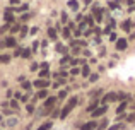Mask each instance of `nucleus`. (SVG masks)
I'll list each match as a JSON object with an SVG mask.
<instances>
[{
    "label": "nucleus",
    "mask_w": 135,
    "mask_h": 130,
    "mask_svg": "<svg viewBox=\"0 0 135 130\" xmlns=\"http://www.w3.org/2000/svg\"><path fill=\"white\" fill-rule=\"evenodd\" d=\"M109 101H111V103H113V101H118V94H115V93H108L106 96L103 98V103H104V104L109 103Z\"/></svg>",
    "instance_id": "1"
},
{
    "label": "nucleus",
    "mask_w": 135,
    "mask_h": 130,
    "mask_svg": "<svg viewBox=\"0 0 135 130\" xmlns=\"http://www.w3.org/2000/svg\"><path fill=\"white\" fill-rule=\"evenodd\" d=\"M106 111H108V108H106V106H99L98 110H94V111H92V118H98V116H103V115H104Z\"/></svg>",
    "instance_id": "2"
},
{
    "label": "nucleus",
    "mask_w": 135,
    "mask_h": 130,
    "mask_svg": "<svg viewBox=\"0 0 135 130\" xmlns=\"http://www.w3.org/2000/svg\"><path fill=\"white\" fill-rule=\"evenodd\" d=\"M34 86H36L38 89H46V87H48V81H45V79H38V81L34 82Z\"/></svg>",
    "instance_id": "3"
},
{
    "label": "nucleus",
    "mask_w": 135,
    "mask_h": 130,
    "mask_svg": "<svg viewBox=\"0 0 135 130\" xmlns=\"http://www.w3.org/2000/svg\"><path fill=\"white\" fill-rule=\"evenodd\" d=\"M94 129H98V123L96 122H87V123H84L80 127V130H94Z\"/></svg>",
    "instance_id": "4"
},
{
    "label": "nucleus",
    "mask_w": 135,
    "mask_h": 130,
    "mask_svg": "<svg viewBox=\"0 0 135 130\" xmlns=\"http://www.w3.org/2000/svg\"><path fill=\"white\" fill-rule=\"evenodd\" d=\"M72 110H74L72 106H68V104H65V106H63V110L60 111V118H67V115L70 113V111H72Z\"/></svg>",
    "instance_id": "5"
},
{
    "label": "nucleus",
    "mask_w": 135,
    "mask_h": 130,
    "mask_svg": "<svg viewBox=\"0 0 135 130\" xmlns=\"http://www.w3.org/2000/svg\"><path fill=\"white\" fill-rule=\"evenodd\" d=\"M127 46H128L127 39H118V41H116V48H118V50H125Z\"/></svg>",
    "instance_id": "6"
},
{
    "label": "nucleus",
    "mask_w": 135,
    "mask_h": 130,
    "mask_svg": "<svg viewBox=\"0 0 135 130\" xmlns=\"http://www.w3.org/2000/svg\"><path fill=\"white\" fill-rule=\"evenodd\" d=\"M80 74H82L84 77H89V75H91V68H89V65H84V67L80 68Z\"/></svg>",
    "instance_id": "7"
},
{
    "label": "nucleus",
    "mask_w": 135,
    "mask_h": 130,
    "mask_svg": "<svg viewBox=\"0 0 135 130\" xmlns=\"http://www.w3.org/2000/svg\"><path fill=\"white\" fill-rule=\"evenodd\" d=\"M68 7H70L72 10H77V9H79V3H77V0H70V2H68Z\"/></svg>",
    "instance_id": "8"
},
{
    "label": "nucleus",
    "mask_w": 135,
    "mask_h": 130,
    "mask_svg": "<svg viewBox=\"0 0 135 130\" xmlns=\"http://www.w3.org/2000/svg\"><path fill=\"white\" fill-rule=\"evenodd\" d=\"M5 45H7V46L15 48V39H14V38H7V39H5Z\"/></svg>",
    "instance_id": "9"
},
{
    "label": "nucleus",
    "mask_w": 135,
    "mask_h": 130,
    "mask_svg": "<svg viewBox=\"0 0 135 130\" xmlns=\"http://www.w3.org/2000/svg\"><path fill=\"white\" fill-rule=\"evenodd\" d=\"M36 98H38V99H45V98H48V94H46V89H41V91L36 94Z\"/></svg>",
    "instance_id": "10"
},
{
    "label": "nucleus",
    "mask_w": 135,
    "mask_h": 130,
    "mask_svg": "<svg viewBox=\"0 0 135 130\" xmlns=\"http://www.w3.org/2000/svg\"><path fill=\"white\" fill-rule=\"evenodd\" d=\"M48 36H50L51 39H57V31H55V28H50V29H48Z\"/></svg>",
    "instance_id": "11"
},
{
    "label": "nucleus",
    "mask_w": 135,
    "mask_h": 130,
    "mask_svg": "<svg viewBox=\"0 0 135 130\" xmlns=\"http://www.w3.org/2000/svg\"><path fill=\"white\" fill-rule=\"evenodd\" d=\"M121 129H125V123H116V125L109 127L108 130H121Z\"/></svg>",
    "instance_id": "12"
},
{
    "label": "nucleus",
    "mask_w": 135,
    "mask_h": 130,
    "mask_svg": "<svg viewBox=\"0 0 135 130\" xmlns=\"http://www.w3.org/2000/svg\"><path fill=\"white\" fill-rule=\"evenodd\" d=\"M5 21H7V22H14V21H15V17H14L10 12H7V14H5Z\"/></svg>",
    "instance_id": "13"
},
{
    "label": "nucleus",
    "mask_w": 135,
    "mask_h": 130,
    "mask_svg": "<svg viewBox=\"0 0 135 130\" xmlns=\"http://www.w3.org/2000/svg\"><path fill=\"white\" fill-rule=\"evenodd\" d=\"M0 62H2V64H9V62H10V55H2V57H0Z\"/></svg>",
    "instance_id": "14"
},
{
    "label": "nucleus",
    "mask_w": 135,
    "mask_h": 130,
    "mask_svg": "<svg viewBox=\"0 0 135 130\" xmlns=\"http://www.w3.org/2000/svg\"><path fill=\"white\" fill-rule=\"evenodd\" d=\"M121 28H123V29H125V31H128V29H130V28H132V22H130V21H125V22H123V24H121Z\"/></svg>",
    "instance_id": "15"
},
{
    "label": "nucleus",
    "mask_w": 135,
    "mask_h": 130,
    "mask_svg": "<svg viewBox=\"0 0 135 130\" xmlns=\"http://www.w3.org/2000/svg\"><path fill=\"white\" fill-rule=\"evenodd\" d=\"M125 108H127V101H125V103H121V104H120V106H118V110H116V111H118V115H121V113H123V110H125Z\"/></svg>",
    "instance_id": "16"
},
{
    "label": "nucleus",
    "mask_w": 135,
    "mask_h": 130,
    "mask_svg": "<svg viewBox=\"0 0 135 130\" xmlns=\"http://www.w3.org/2000/svg\"><path fill=\"white\" fill-rule=\"evenodd\" d=\"M104 129H108V122H106V120H103L101 123L98 125V130H104Z\"/></svg>",
    "instance_id": "17"
},
{
    "label": "nucleus",
    "mask_w": 135,
    "mask_h": 130,
    "mask_svg": "<svg viewBox=\"0 0 135 130\" xmlns=\"http://www.w3.org/2000/svg\"><path fill=\"white\" fill-rule=\"evenodd\" d=\"M48 75H50V74H48V70H41V72H39V79H45V81H46V77H48Z\"/></svg>",
    "instance_id": "18"
},
{
    "label": "nucleus",
    "mask_w": 135,
    "mask_h": 130,
    "mask_svg": "<svg viewBox=\"0 0 135 130\" xmlns=\"http://www.w3.org/2000/svg\"><path fill=\"white\" fill-rule=\"evenodd\" d=\"M31 57V50H22V58H29Z\"/></svg>",
    "instance_id": "19"
},
{
    "label": "nucleus",
    "mask_w": 135,
    "mask_h": 130,
    "mask_svg": "<svg viewBox=\"0 0 135 130\" xmlns=\"http://www.w3.org/2000/svg\"><path fill=\"white\" fill-rule=\"evenodd\" d=\"M31 84H33V82H29V81H24V82H22V89H31Z\"/></svg>",
    "instance_id": "20"
},
{
    "label": "nucleus",
    "mask_w": 135,
    "mask_h": 130,
    "mask_svg": "<svg viewBox=\"0 0 135 130\" xmlns=\"http://www.w3.org/2000/svg\"><path fill=\"white\" fill-rule=\"evenodd\" d=\"M62 34H63V38H70V28H65L62 31Z\"/></svg>",
    "instance_id": "21"
},
{
    "label": "nucleus",
    "mask_w": 135,
    "mask_h": 130,
    "mask_svg": "<svg viewBox=\"0 0 135 130\" xmlns=\"http://www.w3.org/2000/svg\"><path fill=\"white\" fill-rule=\"evenodd\" d=\"M50 129H51V123L48 122V123H45L43 127H39V129H38V130H50Z\"/></svg>",
    "instance_id": "22"
},
{
    "label": "nucleus",
    "mask_w": 135,
    "mask_h": 130,
    "mask_svg": "<svg viewBox=\"0 0 135 130\" xmlns=\"http://www.w3.org/2000/svg\"><path fill=\"white\" fill-rule=\"evenodd\" d=\"M98 79H99V75H98V74H92V75L89 77V81H91V82H96Z\"/></svg>",
    "instance_id": "23"
},
{
    "label": "nucleus",
    "mask_w": 135,
    "mask_h": 130,
    "mask_svg": "<svg viewBox=\"0 0 135 130\" xmlns=\"http://www.w3.org/2000/svg\"><path fill=\"white\" fill-rule=\"evenodd\" d=\"M60 111H62V110H58V108H57V110H53V113H51V116H53V118H57V116H60Z\"/></svg>",
    "instance_id": "24"
},
{
    "label": "nucleus",
    "mask_w": 135,
    "mask_h": 130,
    "mask_svg": "<svg viewBox=\"0 0 135 130\" xmlns=\"http://www.w3.org/2000/svg\"><path fill=\"white\" fill-rule=\"evenodd\" d=\"M127 94H123V93H118V101H123V99H127Z\"/></svg>",
    "instance_id": "25"
},
{
    "label": "nucleus",
    "mask_w": 135,
    "mask_h": 130,
    "mask_svg": "<svg viewBox=\"0 0 135 130\" xmlns=\"http://www.w3.org/2000/svg\"><path fill=\"white\" fill-rule=\"evenodd\" d=\"M14 57H22V50H21V48H17V50L14 51Z\"/></svg>",
    "instance_id": "26"
},
{
    "label": "nucleus",
    "mask_w": 135,
    "mask_h": 130,
    "mask_svg": "<svg viewBox=\"0 0 135 130\" xmlns=\"http://www.w3.org/2000/svg\"><path fill=\"white\" fill-rule=\"evenodd\" d=\"M19 29H21V28H19V24H14V26L10 28V31H12V32H17Z\"/></svg>",
    "instance_id": "27"
},
{
    "label": "nucleus",
    "mask_w": 135,
    "mask_h": 130,
    "mask_svg": "<svg viewBox=\"0 0 135 130\" xmlns=\"http://www.w3.org/2000/svg\"><path fill=\"white\" fill-rule=\"evenodd\" d=\"M33 110H34L33 104H28V106H26V111H28V113H33Z\"/></svg>",
    "instance_id": "28"
},
{
    "label": "nucleus",
    "mask_w": 135,
    "mask_h": 130,
    "mask_svg": "<svg viewBox=\"0 0 135 130\" xmlns=\"http://www.w3.org/2000/svg\"><path fill=\"white\" fill-rule=\"evenodd\" d=\"M127 122H135V113H134V115H128V116H127Z\"/></svg>",
    "instance_id": "29"
},
{
    "label": "nucleus",
    "mask_w": 135,
    "mask_h": 130,
    "mask_svg": "<svg viewBox=\"0 0 135 130\" xmlns=\"http://www.w3.org/2000/svg\"><path fill=\"white\" fill-rule=\"evenodd\" d=\"M65 96H67V91H60V94H58V98H60V99H63Z\"/></svg>",
    "instance_id": "30"
},
{
    "label": "nucleus",
    "mask_w": 135,
    "mask_h": 130,
    "mask_svg": "<svg viewBox=\"0 0 135 130\" xmlns=\"http://www.w3.org/2000/svg\"><path fill=\"white\" fill-rule=\"evenodd\" d=\"M109 39H111V41H118V39H116V34H115V32H111V34H109Z\"/></svg>",
    "instance_id": "31"
},
{
    "label": "nucleus",
    "mask_w": 135,
    "mask_h": 130,
    "mask_svg": "<svg viewBox=\"0 0 135 130\" xmlns=\"http://www.w3.org/2000/svg\"><path fill=\"white\" fill-rule=\"evenodd\" d=\"M79 72H80V70H79V68H72V70H70V74H72V75H77V74H79Z\"/></svg>",
    "instance_id": "32"
},
{
    "label": "nucleus",
    "mask_w": 135,
    "mask_h": 130,
    "mask_svg": "<svg viewBox=\"0 0 135 130\" xmlns=\"http://www.w3.org/2000/svg\"><path fill=\"white\" fill-rule=\"evenodd\" d=\"M10 104H12V108H14V110H17V108H19V104H17V101H10Z\"/></svg>",
    "instance_id": "33"
},
{
    "label": "nucleus",
    "mask_w": 135,
    "mask_h": 130,
    "mask_svg": "<svg viewBox=\"0 0 135 130\" xmlns=\"http://www.w3.org/2000/svg\"><path fill=\"white\" fill-rule=\"evenodd\" d=\"M109 7H111V9H118V3H116V2H113V3L109 2Z\"/></svg>",
    "instance_id": "34"
},
{
    "label": "nucleus",
    "mask_w": 135,
    "mask_h": 130,
    "mask_svg": "<svg viewBox=\"0 0 135 130\" xmlns=\"http://www.w3.org/2000/svg\"><path fill=\"white\" fill-rule=\"evenodd\" d=\"M29 17H31V16H29V14H22V17H21V19H22V21H28V19H29Z\"/></svg>",
    "instance_id": "35"
},
{
    "label": "nucleus",
    "mask_w": 135,
    "mask_h": 130,
    "mask_svg": "<svg viewBox=\"0 0 135 130\" xmlns=\"http://www.w3.org/2000/svg\"><path fill=\"white\" fill-rule=\"evenodd\" d=\"M86 22H87L89 26H92V17H86Z\"/></svg>",
    "instance_id": "36"
},
{
    "label": "nucleus",
    "mask_w": 135,
    "mask_h": 130,
    "mask_svg": "<svg viewBox=\"0 0 135 130\" xmlns=\"http://www.w3.org/2000/svg\"><path fill=\"white\" fill-rule=\"evenodd\" d=\"M77 45H80V46H87V43H86L84 39H80V41H77Z\"/></svg>",
    "instance_id": "37"
},
{
    "label": "nucleus",
    "mask_w": 135,
    "mask_h": 130,
    "mask_svg": "<svg viewBox=\"0 0 135 130\" xmlns=\"http://www.w3.org/2000/svg\"><path fill=\"white\" fill-rule=\"evenodd\" d=\"M57 50H58V51H62V53H65V51H67V50H65V48H63V46H60V45H58V46H57Z\"/></svg>",
    "instance_id": "38"
},
{
    "label": "nucleus",
    "mask_w": 135,
    "mask_h": 130,
    "mask_svg": "<svg viewBox=\"0 0 135 130\" xmlns=\"http://www.w3.org/2000/svg\"><path fill=\"white\" fill-rule=\"evenodd\" d=\"M68 19H67V14H65V12H63V14H62V22H67Z\"/></svg>",
    "instance_id": "39"
},
{
    "label": "nucleus",
    "mask_w": 135,
    "mask_h": 130,
    "mask_svg": "<svg viewBox=\"0 0 135 130\" xmlns=\"http://www.w3.org/2000/svg\"><path fill=\"white\" fill-rule=\"evenodd\" d=\"M26 32H28V28H21V34L22 36H26Z\"/></svg>",
    "instance_id": "40"
},
{
    "label": "nucleus",
    "mask_w": 135,
    "mask_h": 130,
    "mask_svg": "<svg viewBox=\"0 0 135 130\" xmlns=\"http://www.w3.org/2000/svg\"><path fill=\"white\" fill-rule=\"evenodd\" d=\"M15 123H17V120H14V118H12V120H9V125H10V127H12V125H15Z\"/></svg>",
    "instance_id": "41"
},
{
    "label": "nucleus",
    "mask_w": 135,
    "mask_h": 130,
    "mask_svg": "<svg viewBox=\"0 0 135 130\" xmlns=\"http://www.w3.org/2000/svg\"><path fill=\"white\" fill-rule=\"evenodd\" d=\"M68 60H70V58H68V57H63V58H62V64H67Z\"/></svg>",
    "instance_id": "42"
},
{
    "label": "nucleus",
    "mask_w": 135,
    "mask_h": 130,
    "mask_svg": "<svg viewBox=\"0 0 135 130\" xmlns=\"http://www.w3.org/2000/svg\"><path fill=\"white\" fill-rule=\"evenodd\" d=\"M74 34L75 36H80V29H74Z\"/></svg>",
    "instance_id": "43"
},
{
    "label": "nucleus",
    "mask_w": 135,
    "mask_h": 130,
    "mask_svg": "<svg viewBox=\"0 0 135 130\" xmlns=\"http://www.w3.org/2000/svg\"><path fill=\"white\" fill-rule=\"evenodd\" d=\"M28 98H29V96H21V101H22V103H26V101H28Z\"/></svg>",
    "instance_id": "44"
},
{
    "label": "nucleus",
    "mask_w": 135,
    "mask_h": 130,
    "mask_svg": "<svg viewBox=\"0 0 135 130\" xmlns=\"http://www.w3.org/2000/svg\"><path fill=\"white\" fill-rule=\"evenodd\" d=\"M17 2H19V0H10V3H12V5H15Z\"/></svg>",
    "instance_id": "45"
},
{
    "label": "nucleus",
    "mask_w": 135,
    "mask_h": 130,
    "mask_svg": "<svg viewBox=\"0 0 135 130\" xmlns=\"http://www.w3.org/2000/svg\"><path fill=\"white\" fill-rule=\"evenodd\" d=\"M91 2H92V0H84V3H91Z\"/></svg>",
    "instance_id": "46"
}]
</instances>
